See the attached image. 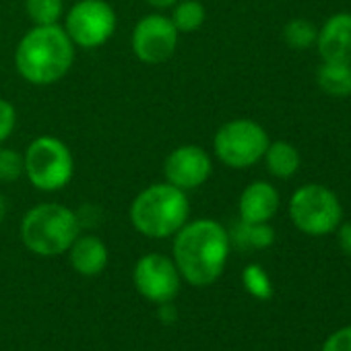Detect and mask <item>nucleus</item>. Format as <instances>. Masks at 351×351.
I'll return each mask as SVG.
<instances>
[{
  "label": "nucleus",
  "instance_id": "19",
  "mask_svg": "<svg viewBox=\"0 0 351 351\" xmlns=\"http://www.w3.org/2000/svg\"><path fill=\"white\" fill-rule=\"evenodd\" d=\"M25 11L34 25H54L64 15V0H25Z\"/></svg>",
  "mask_w": 351,
  "mask_h": 351
},
{
  "label": "nucleus",
  "instance_id": "28",
  "mask_svg": "<svg viewBox=\"0 0 351 351\" xmlns=\"http://www.w3.org/2000/svg\"><path fill=\"white\" fill-rule=\"evenodd\" d=\"M5 215H7V203H5L3 197H0V221L5 219Z\"/></svg>",
  "mask_w": 351,
  "mask_h": 351
},
{
  "label": "nucleus",
  "instance_id": "8",
  "mask_svg": "<svg viewBox=\"0 0 351 351\" xmlns=\"http://www.w3.org/2000/svg\"><path fill=\"white\" fill-rule=\"evenodd\" d=\"M116 25V11L106 0H79L64 17V32L71 42L85 50H93L110 42Z\"/></svg>",
  "mask_w": 351,
  "mask_h": 351
},
{
  "label": "nucleus",
  "instance_id": "2",
  "mask_svg": "<svg viewBox=\"0 0 351 351\" xmlns=\"http://www.w3.org/2000/svg\"><path fill=\"white\" fill-rule=\"evenodd\" d=\"M75 62V44L64 27L34 25L17 44L15 69L32 85H52L64 79Z\"/></svg>",
  "mask_w": 351,
  "mask_h": 351
},
{
  "label": "nucleus",
  "instance_id": "26",
  "mask_svg": "<svg viewBox=\"0 0 351 351\" xmlns=\"http://www.w3.org/2000/svg\"><path fill=\"white\" fill-rule=\"evenodd\" d=\"M159 316H161V320H163V322H167V324L176 320V310H173L171 302L161 304V308H159Z\"/></svg>",
  "mask_w": 351,
  "mask_h": 351
},
{
  "label": "nucleus",
  "instance_id": "6",
  "mask_svg": "<svg viewBox=\"0 0 351 351\" xmlns=\"http://www.w3.org/2000/svg\"><path fill=\"white\" fill-rule=\"evenodd\" d=\"M289 217L302 234L318 238L337 232L343 207L330 189L322 184H306L291 195Z\"/></svg>",
  "mask_w": 351,
  "mask_h": 351
},
{
  "label": "nucleus",
  "instance_id": "11",
  "mask_svg": "<svg viewBox=\"0 0 351 351\" xmlns=\"http://www.w3.org/2000/svg\"><path fill=\"white\" fill-rule=\"evenodd\" d=\"M213 171V161L209 153L199 145L176 147L163 161L165 182L184 193L203 186Z\"/></svg>",
  "mask_w": 351,
  "mask_h": 351
},
{
  "label": "nucleus",
  "instance_id": "20",
  "mask_svg": "<svg viewBox=\"0 0 351 351\" xmlns=\"http://www.w3.org/2000/svg\"><path fill=\"white\" fill-rule=\"evenodd\" d=\"M316 36L318 29L306 19H291L283 27V42L291 50H308L310 46L316 44Z\"/></svg>",
  "mask_w": 351,
  "mask_h": 351
},
{
  "label": "nucleus",
  "instance_id": "21",
  "mask_svg": "<svg viewBox=\"0 0 351 351\" xmlns=\"http://www.w3.org/2000/svg\"><path fill=\"white\" fill-rule=\"evenodd\" d=\"M242 281H244L246 291L258 300H269L273 295L271 279L261 265H248L242 273Z\"/></svg>",
  "mask_w": 351,
  "mask_h": 351
},
{
  "label": "nucleus",
  "instance_id": "1",
  "mask_svg": "<svg viewBox=\"0 0 351 351\" xmlns=\"http://www.w3.org/2000/svg\"><path fill=\"white\" fill-rule=\"evenodd\" d=\"M230 248V232L215 219L186 221L176 232L173 263L191 285H211L221 277Z\"/></svg>",
  "mask_w": 351,
  "mask_h": 351
},
{
  "label": "nucleus",
  "instance_id": "14",
  "mask_svg": "<svg viewBox=\"0 0 351 351\" xmlns=\"http://www.w3.org/2000/svg\"><path fill=\"white\" fill-rule=\"evenodd\" d=\"M69 258L79 275L95 277L108 265V248L97 236H77L69 248Z\"/></svg>",
  "mask_w": 351,
  "mask_h": 351
},
{
  "label": "nucleus",
  "instance_id": "18",
  "mask_svg": "<svg viewBox=\"0 0 351 351\" xmlns=\"http://www.w3.org/2000/svg\"><path fill=\"white\" fill-rule=\"evenodd\" d=\"M171 9L173 11L169 19L178 34H193L201 29L207 17V11L199 0H178Z\"/></svg>",
  "mask_w": 351,
  "mask_h": 351
},
{
  "label": "nucleus",
  "instance_id": "12",
  "mask_svg": "<svg viewBox=\"0 0 351 351\" xmlns=\"http://www.w3.org/2000/svg\"><path fill=\"white\" fill-rule=\"evenodd\" d=\"M322 62L351 64V13H335L316 36Z\"/></svg>",
  "mask_w": 351,
  "mask_h": 351
},
{
  "label": "nucleus",
  "instance_id": "24",
  "mask_svg": "<svg viewBox=\"0 0 351 351\" xmlns=\"http://www.w3.org/2000/svg\"><path fill=\"white\" fill-rule=\"evenodd\" d=\"M320 351H351V324L335 330L322 345Z\"/></svg>",
  "mask_w": 351,
  "mask_h": 351
},
{
  "label": "nucleus",
  "instance_id": "4",
  "mask_svg": "<svg viewBox=\"0 0 351 351\" xmlns=\"http://www.w3.org/2000/svg\"><path fill=\"white\" fill-rule=\"evenodd\" d=\"M81 234L79 217L60 203H42L32 207L21 221L23 244L40 256H58L69 252Z\"/></svg>",
  "mask_w": 351,
  "mask_h": 351
},
{
  "label": "nucleus",
  "instance_id": "16",
  "mask_svg": "<svg viewBox=\"0 0 351 351\" xmlns=\"http://www.w3.org/2000/svg\"><path fill=\"white\" fill-rule=\"evenodd\" d=\"M230 242L242 250H263L275 242V230L269 223H248L240 219L230 234Z\"/></svg>",
  "mask_w": 351,
  "mask_h": 351
},
{
  "label": "nucleus",
  "instance_id": "22",
  "mask_svg": "<svg viewBox=\"0 0 351 351\" xmlns=\"http://www.w3.org/2000/svg\"><path fill=\"white\" fill-rule=\"evenodd\" d=\"M23 155L11 147L0 145V182L11 184L23 176Z\"/></svg>",
  "mask_w": 351,
  "mask_h": 351
},
{
  "label": "nucleus",
  "instance_id": "10",
  "mask_svg": "<svg viewBox=\"0 0 351 351\" xmlns=\"http://www.w3.org/2000/svg\"><path fill=\"white\" fill-rule=\"evenodd\" d=\"M132 279L134 287L143 298L155 304H165L178 295L182 275L171 258H167L165 254L151 252L138 258V263L134 265Z\"/></svg>",
  "mask_w": 351,
  "mask_h": 351
},
{
  "label": "nucleus",
  "instance_id": "15",
  "mask_svg": "<svg viewBox=\"0 0 351 351\" xmlns=\"http://www.w3.org/2000/svg\"><path fill=\"white\" fill-rule=\"evenodd\" d=\"M263 159L267 163L269 173L275 176V178H281V180L291 178V176H295V171L300 169V153L287 141L269 143Z\"/></svg>",
  "mask_w": 351,
  "mask_h": 351
},
{
  "label": "nucleus",
  "instance_id": "27",
  "mask_svg": "<svg viewBox=\"0 0 351 351\" xmlns=\"http://www.w3.org/2000/svg\"><path fill=\"white\" fill-rule=\"evenodd\" d=\"M145 3L149 7L157 9V11H165V9H171L176 3H178V0H145Z\"/></svg>",
  "mask_w": 351,
  "mask_h": 351
},
{
  "label": "nucleus",
  "instance_id": "17",
  "mask_svg": "<svg viewBox=\"0 0 351 351\" xmlns=\"http://www.w3.org/2000/svg\"><path fill=\"white\" fill-rule=\"evenodd\" d=\"M316 81L324 93L332 97H347L351 95V64L322 62L316 73Z\"/></svg>",
  "mask_w": 351,
  "mask_h": 351
},
{
  "label": "nucleus",
  "instance_id": "3",
  "mask_svg": "<svg viewBox=\"0 0 351 351\" xmlns=\"http://www.w3.org/2000/svg\"><path fill=\"white\" fill-rule=\"evenodd\" d=\"M130 223L147 238H169L176 236L191 215V203L184 191L169 182L151 184L141 191L130 205Z\"/></svg>",
  "mask_w": 351,
  "mask_h": 351
},
{
  "label": "nucleus",
  "instance_id": "25",
  "mask_svg": "<svg viewBox=\"0 0 351 351\" xmlns=\"http://www.w3.org/2000/svg\"><path fill=\"white\" fill-rule=\"evenodd\" d=\"M337 230H339V246H341V250L347 256H351V221L339 226Z\"/></svg>",
  "mask_w": 351,
  "mask_h": 351
},
{
  "label": "nucleus",
  "instance_id": "13",
  "mask_svg": "<svg viewBox=\"0 0 351 351\" xmlns=\"http://www.w3.org/2000/svg\"><path fill=\"white\" fill-rule=\"evenodd\" d=\"M240 219L248 223H269L279 211V193L273 184L256 180L248 184L238 201Z\"/></svg>",
  "mask_w": 351,
  "mask_h": 351
},
{
  "label": "nucleus",
  "instance_id": "9",
  "mask_svg": "<svg viewBox=\"0 0 351 351\" xmlns=\"http://www.w3.org/2000/svg\"><path fill=\"white\" fill-rule=\"evenodd\" d=\"M178 29L173 27L171 19L159 13L145 15L132 29L130 46L134 56L145 64L167 62L176 48H178Z\"/></svg>",
  "mask_w": 351,
  "mask_h": 351
},
{
  "label": "nucleus",
  "instance_id": "5",
  "mask_svg": "<svg viewBox=\"0 0 351 351\" xmlns=\"http://www.w3.org/2000/svg\"><path fill=\"white\" fill-rule=\"evenodd\" d=\"M23 169L34 189L42 193H58L73 180L75 159L64 141L42 134L27 145L23 153Z\"/></svg>",
  "mask_w": 351,
  "mask_h": 351
},
{
  "label": "nucleus",
  "instance_id": "23",
  "mask_svg": "<svg viewBox=\"0 0 351 351\" xmlns=\"http://www.w3.org/2000/svg\"><path fill=\"white\" fill-rule=\"evenodd\" d=\"M17 126V110L9 99L0 97V145H3Z\"/></svg>",
  "mask_w": 351,
  "mask_h": 351
},
{
  "label": "nucleus",
  "instance_id": "7",
  "mask_svg": "<svg viewBox=\"0 0 351 351\" xmlns=\"http://www.w3.org/2000/svg\"><path fill=\"white\" fill-rule=\"evenodd\" d=\"M269 143V134L258 122L250 118H236L215 132L213 151L223 165L246 169L265 157Z\"/></svg>",
  "mask_w": 351,
  "mask_h": 351
}]
</instances>
